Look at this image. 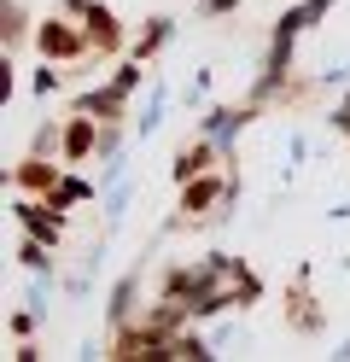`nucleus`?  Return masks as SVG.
<instances>
[{"instance_id": "f257e3e1", "label": "nucleus", "mask_w": 350, "mask_h": 362, "mask_svg": "<svg viewBox=\"0 0 350 362\" xmlns=\"http://www.w3.org/2000/svg\"><path fill=\"white\" fill-rule=\"evenodd\" d=\"M41 47H47V53H76L82 35H70L64 24H47V30H41Z\"/></svg>"}, {"instance_id": "f03ea898", "label": "nucleus", "mask_w": 350, "mask_h": 362, "mask_svg": "<svg viewBox=\"0 0 350 362\" xmlns=\"http://www.w3.org/2000/svg\"><path fill=\"white\" fill-rule=\"evenodd\" d=\"M210 199H216V181H199V187H187V211H204Z\"/></svg>"}, {"instance_id": "7ed1b4c3", "label": "nucleus", "mask_w": 350, "mask_h": 362, "mask_svg": "<svg viewBox=\"0 0 350 362\" xmlns=\"http://www.w3.org/2000/svg\"><path fill=\"white\" fill-rule=\"evenodd\" d=\"M204 164H210V152H204V146H193V152H181L175 175H193V170H204Z\"/></svg>"}, {"instance_id": "20e7f679", "label": "nucleus", "mask_w": 350, "mask_h": 362, "mask_svg": "<svg viewBox=\"0 0 350 362\" xmlns=\"http://www.w3.org/2000/svg\"><path fill=\"white\" fill-rule=\"evenodd\" d=\"M93 146V134H88V123H76V129H70V158H82Z\"/></svg>"}]
</instances>
